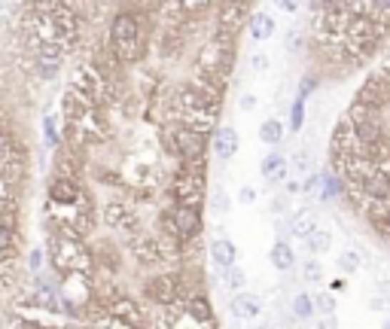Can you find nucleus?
<instances>
[{"mask_svg": "<svg viewBox=\"0 0 390 329\" xmlns=\"http://www.w3.org/2000/svg\"><path fill=\"white\" fill-rule=\"evenodd\" d=\"M141 296L150 308L165 311V308H174V305L186 302L192 296V290L180 268H165V271H153V275L144 278Z\"/></svg>", "mask_w": 390, "mask_h": 329, "instance_id": "8", "label": "nucleus"}, {"mask_svg": "<svg viewBox=\"0 0 390 329\" xmlns=\"http://www.w3.org/2000/svg\"><path fill=\"white\" fill-rule=\"evenodd\" d=\"M223 101H226V88H216L199 76H189L168 92L165 122H177V126H186L192 131H201L208 138H214V131L220 128Z\"/></svg>", "mask_w": 390, "mask_h": 329, "instance_id": "1", "label": "nucleus"}, {"mask_svg": "<svg viewBox=\"0 0 390 329\" xmlns=\"http://www.w3.org/2000/svg\"><path fill=\"white\" fill-rule=\"evenodd\" d=\"M40 128H43V146H46V150H59V146L64 143L61 128L55 126V116H52V113H46V116L40 119Z\"/></svg>", "mask_w": 390, "mask_h": 329, "instance_id": "28", "label": "nucleus"}, {"mask_svg": "<svg viewBox=\"0 0 390 329\" xmlns=\"http://www.w3.org/2000/svg\"><path fill=\"white\" fill-rule=\"evenodd\" d=\"M241 150V134L235 126H220L214 131V138H211V153L220 158V162H232V158L238 156Z\"/></svg>", "mask_w": 390, "mask_h": 329, "instance_id": "17", "label": "nucleus"}, {"mask_svg": "<svg viewBox=\"0 0 390 329\" xmlns=\"http://www.w3.org/2000/svg\"><path fill=\"white\" fill-rule=\"evenodd\" d=\"M320 229V223H317V213L311 208H299V211H293V217H290V232L299 238V241H305L308 235H314Z\"/></svg>", "mask_w": 390, "mask_h": 329, "instance_id": "24", "label": "nucleus"}, {"mask_svg": "<svg viewBox=\"0 0 390 329\" xmlns=\"http://www.w3.org/2000/svg\"><path fill=\"white\" fill-rule=\"evenodd\" d=\"M208 211L220 213V217H223L226 211H232V201H229V196H226L223 186H214V189L208 192Z\"/></svg>", "mask_w": 390, "mask_h": 329, "instance_id": "35", "label": "nucleus"}, {"mask_svg": "<svg viewBox=\"0 0 390 329\" xmlns=\"http://www.w3.org/2000/svg\"><path fill=\"white\" fill-rule=\"evenodd\" d=\"M284 138H286V126H284L281 119H274V116H271V119H266V122L259 126V141H262V143L278 146Z\"/></svg>", "mask_w": 390, "mask_h": 329, "instance_id": "27", "label": "nucleus"}, {"mask_svg": "<svg viewBox=\"0 0 390 329\" xmlns=\"http://www.w3.org/2000/svg\"><path fill=\"white\" fill-rule=\"evenodd\" d=\"M4 9H6V4H0V13H4Z\"/></svg>", "mask_w": 390, "mask_h": 329, "instance_id": "51", "label": "nucleus"}, {"mask_svg": "<svg viewBox=\"0 0 390 329\" xmlns=\"http://www.w3.org/2000/svg\"><path fill=\"white\" fill-rule=\"evenodd\" d=\"M256 329H274V326H256Z\"/></svg>", "mask_w": 390, "mask_h": 329, "instance_id": "50", "label": "nucleus"}, {"mask_svg": "<svg viewBox=\"0 0 390 329\" xmlns=\"http://www.w3.org/2000/svg\"><path fill=\"white\" fill-rule=\"evenodd\" d=\"M46 256L49 268L61 280L67 278H95L98 275V259L91 250V241L64 235V232H46Z\"/></svg>", "mask_w": 390, "mask_h": 329, "instance_id": "4", "label": "nucleus"}, {"mask_svg": "<svg viewBox=\"0 0 390 329\" xmlns=\"http://www.w3.org/2000/svg\"><path fill=\"white\" fill-rule=\"evenodd\" d=\"M284 46H286V52H293V55L305 52L308 49V31L305 28H290V31H286Z\"/></svg>", "mask_w": 390, "mask_h": 329, "instance_id": "33", "label": "nucleus"}, {"mask_svg": "<svg viewBox=\"0 0 390 329\" xmlns=\"http://www.w3.org/2000/svg\"><path fill=\"white\" fill-rule=\"evenodd\" d=\"M363 259H360V250H345L339 256V268L345 271V275H354V271H360Z\"/></svg>", "mask_w": 390, "mask_h": 329, "instance_id": "38", "label": "nucleus"}, {"mask_svg": "<svg viewBox=\"0 0 390 329\" xmlns=\"http://www.w3.org/2000/svg\"><path fill=\"white\" fill-rule=\"evenodd\" d=\"M107 311L116 317V320H122V323H129V326H134V329H146L150 326V311L144 308V302L141 299H134L131 293H122V296H116L110 305H107Z\"/></svg>", "mask_w": 390, "mask_h": 329, "instance_id": "16", "label": "nucleus"}, {"mask_svg": "<svg viewBox=\"0 0 390 329\" xmlns=\"http://www.w3.org/2000/svg\"><path fill=\"white\" fill-rule=\"evenodd\" d=\"M91 168L89 162V150L74 143H61L55 150L52 158V177H67V180H86V171Z\"/></svg>", "mask_w": 390, "mask_h": 329, "instance_id": "13", "label": "nucleus"}, {"mask_svg": "<svg viewBox=\"0 0 390 329\" xmlns=\"http://www.w3.org/2000/svg\"><path fill=\"white\" fill-rule=\"evenodd\" d=\"M299 186H302V196H317L320 192V174H308Z\"/></svg>", "mask_w": 390, "mask_h": 329, "instance_id": "42", "label": "nucleus"}, {"mask_svg": "<svg viewBox=\"0 0 390 329\" xmlns=\"http://www.w3.org/2000/svg\"><path fill=\"white\" fill-rule=\"evenodd\" d=\"M223 283L226 290L232 293V296H238V293H244V283H247V271L241 265H232L229 271H223Z\"/></svg>", "mask_w": 390, "mask_h": 329, "instance_id": "31", "label": "nucleus"}, {"mask_svg": "<svg viewBox=\"0 0 390 329\" xmlns=\"http://www.w3.org/2000/svg\"><path fill=\"white\" fill-rule=\"evenodd\" d=\"M269 55L266 52H254V55H250V71H254V74H266L269 71Z\"/></svg>", "mask_w": 390, "mask_h": 329, "instance_id": "41", "label": "nucleus"}, {"mask_svg": "<svg viewBox=\"0 0 390 329\" xmlns=\"http://www.w3.org/2000/svg\"><path fill=\"white\" fill-rule=\"evenodd\" d=\"M314 314H317L314 296H308V293H296V296H293V317H296V320H311Z\"/></svg>", "mask_w": 390, "mask_h": 329, "instance_id": "30", "label": "nucleus"}, {"mask_svg": "<svg viewBox=\"0 0 390 329\" xmlns=\"http://www.w3.org/2000/svg\"><path fill=\"white\" fill-rule=\"evenodd\" d=\"M6 329H55V326L52 323H43L37 314H16V317H9Z\"/></svg>", "mask_w": 390, "mask_h": 329, "instance_id": "32", "label": "nucleus"}, {"mask_svg": "<svg viewBox=\"0 0 390 329\" xmlns=\"http://www.w3.org/2000/svg\"><path fill=\"white\" fill-rule=\"evenodd\" d=\"M110 119L107 113L95 107L89 98L76 95L74 88L61 92V138L64 143L83 146V150H95V146L110 141Z\"/></svg>", "mask_w": 390, "mask_h": 329, "instance_id": "2", "label": "nucleus"}, {"mask_svg": "<svg viewBox=\"0 0 390 329\" xmlns=\"http://www.w3.org/2000/svg\"><path fill=\"white\" fill-rule=\"evenodd\" d=\"M345 180H341L339 174H332L329 168L326 171H320V192H317V198L320 201H339L341 196H345Z\"/></svg>", "mask_w": 390, "mask_h": 329, "instance_id": "26", "label": "nucleus"}, {"mask_svg": "<svg viewBox=\"0 0 390 329\" xmlns=\"http://www.w3.org/2000/svg\"><path fill=\"white\" fill-rule=\"evenodd\" d=\"M107 46L122 67L144 64L150 49V28H146L144 6H119L107 21Z\"/></svg>", "mask_w": 390, "mask_h": 329, "instance_id": "3", "label": "nucleus"}, {"mask_svg": "<svg viewBox=\"0 0 390 329\" xmlns=\"http://www.w3.org/2000/svg\"><path fill=\"white\" fill-rule=\"evenodd\" d=\"M208 259H211L214 268L229 271L232 265H238V244L232 238H214L208 244Z\"/></svg>", "mask_w": 390, "mask_h": 329, "instance_id": "18", "label": "nucleus"}, {"mask_svg": "<svg viewBox=\"0 0 390 329\" xmlns=\"http://www.w3.org/2000/svg\"><path fill=\"white\" fill-rule=\"evenodd\" d=\"M305 126V98L296 95L293 104H290V122H286V128H290L293 134H299Z\"/></svg>", "mask_w": 390, "mask_h": 329, "instance_id": "36", "label": "nucleus"}, {"mask_svg": "<svg viewBox=\"0 0 390 329\" xmlns=\"http://www.w3.org/2000/svg\"><path fill=\"white\" fill-rule=\"evenodd\" d=\"M183 308H186L192 320H199L201 326H211V329L220 326L216 323V311H214V302H211L208 293H195V296H189L183 302Z\"/></svg>", "mask_w": 390, "mask_h": 329, "instance_id": "19", "label": "nucleus"}, {"mask_svg": "<svg viewBox=\"0 0 390 329\" xmlns=\"http://www.w3.org/2000/svg\"><path fill=\"white\" fill-rule=\"evenodd\" d=\"M317 83H320V76H317V74H305V76L299 79V92H296V95L308 101V98H311V92L317 88Z\"/></svg>", "mask_w": 390, "mask_h": 329, "instance_id": "39", "label": "nucleus"}, {"mask_svg": "<svg viewBox=\"0 0 390 329\" xmlns=\"http://www.w3.org/2000/svg\"><path fill=\"white\" fill-rule=\"evenodd\" d=\"M229 314L235 320H256L262 314V299L256 293H238V296L229 299Z\"/></svg>", "mask_w": 390, "mask_h": 329, "instance_id": "20", "label": "nucleus"}, {"mask_svg": "<svg viewBox=\"0 0 390 329\" xmlns=\"http://www.w3.org/2000/svg\"><path fill=\"white\" fill-rule=\"evenodd\" d=\"M381 329H390V317H384V323H381Z\"/></svg>", "mask_w": 390, "mask_h": 329, "instance_id": "49", "label": "nucleus"}, {"mask_svg": "<svg viewBox=\"0 0 390 329\" xmlns=\"http://www.w3.org/2000/svg\"><path fill=\"white\" fill-rule=\"evenodd\" d=\"M0 256L9 259V263H19L21 256V229L0 223Z\"/></svg>", "mask_w": 390, "mask_h": 329, "instance_id": "25", "label": "nucleus"}, {"mask_svg": "<svg viewBox=\"0 0 390 329\" xmlns=\"http://www.w3.org/2000/svg\"><path fill=\"white\" fill-rule=\"evenodd\" d=\"M162 146L168 156L177 158V165L208 162V134L177 126V122H162Z\"/></svg>", "mask_w": 390, "mask_h": 329, "instance_id": "11", "label": "nucleus"}, {"mask_svg": "<svg viewBox=\"0 0 390 329\" xmlns=\"http://www.w3.org/2000/svg\"><path fill=\"white\" fill-rule=\"evenodd\" d=\"M259 174H262V180H269V183L278 186L281 180L286 177V156H284L281 150H271V153L259 162Z\"/></svg>", "mask_w": 390, "mask_h": 329, "instance_id": "22", "label": "nucleus"}, {"mask_svg": "<svg viewBox=\"0 0 390 329\" xmlns=\"http://www.w3.org/2000/svg\"><path fill=\"white\" fill-rule=\"evenodd\" d=\"M274 16L266 13V9H254L247 19V34H250V40H271V34H274Z\"/></svg>", "mask_w": 390, "mask_h": 329, "instance_id": "21", "label": "nucleus"}, {"mask_svg": "<svg viewBox=\"0 0 390 329\" xmlns=\"http://www.w3.org/2000/svg\"><path fill=\"white\" fill-rule=\"evenodd\" d=\"M269 263L274 271H293L296 265V250H293V244L290 241H284V238H278V241L271 244V250H269Z\"/></svg>", "mask_w": 390, "mask_h": 329, "instance_id": "23", "label": "nucleus"}, {"mask_svg": "<svg viewBox=\"0 0 390 329\" xmlns=\"http://www.w3.org/2000/svg\"><path fill=\"white\" fill-rule=\"evenodd\" d=\"M156 232L168 238V241L186 247L201 238L204 213H201V208H186V204H165V208H159V213H156Z\"/></svg>", "mask_w": 390, "mask_h": 329, "instance_id": "7", "label": "nucleus"}, {"mask_svg": "<svg viewBox=\"0 0 390 329\" xmlns=\"http://www.w3.org/2000/svg\"><path fill=\"white\" fill-rule=\"evenodd\" d=\"M302 280L305 283H320V280H324V265H320V259H314V256L305 259V263H302Z\"/></svg>", "mask_w": 390, "mask_h": 329, "instance_id": "37", "label": "nucleus"}, {"mask_svg": "<svg viewBox=\"0 0 390 329\" xmlns=\"http://www.w3.org/2000/svg\"><path fill=\"white\" fill-rule=\"evenodd\" d=\"M341 290H345V280H341V278L332 280V293H341Z\"/></svg>", "mask_w": 390, "mask_h": 329, "instance_id": "48", "label": "nucleus"}, {"mask_svg": "<svg viewBox=\"0 0 390 329\" xmlns=\"http://www.w3.org/2000/svg\"><path fill=\"white\" fill-rule=\"evenodd\" d=\"M98 220L101 229L113 232L122 241H129L137 232H144V213L131 201V196H110L98 204Z\"/></svg>", "mask_w": 390, "mask_h": 329, "instance_id": "10", "label": "nucleus"}, {"mask_svg": "<svg viewBox=\"0 0 390 329\" xmlns=\"http://www.w3.org/2000/svg\"><path fill=\"white\" fill-rule=\"evenodd\" d=\"M354 104H360L372 113H387L390 110V59H384L375 71L363 79V86L354 95Z\"/></svg>", "mask_w": 390, "mask_h": 329, "instance_id": "12", "label": "nucleus"}, {"mask_svg": "<svg viewBox=\"0 0 390 329\" xmlns=\"http://www.w3.org/2000/svg\"><path fill=\"white\" fill-rule=\"evenodd\" d=\"M369 9V4H366ZM384 43L375 31V21L369 19V13H357V16H348L345 21V31H341V67H360L366 61L375 59V52L381 49Z\"/></svg>", "mask_w": 390, "mask_h": 329, "instance_id": "6", "label": "nucleus"}, {"mask_svg": "<svg viewBox=\"0 0 390 329\" xmlns=\"http://www.w3.org/2000/svg\"><path fill=\"white\" fill-rule=\"evenodd\" d=\"M314 308L320 314H329L332 317V311H336V299H332L329 293H320V296H314Z\"/></svg>", "mask_w": 390, "mask_h": 329, "instance_id": "40", "label": "nucleus"}, {"mask_svg": "<svg viewBox=\"0 0 390 329\" xmlns=\"http://www.w3.org/2000/svg\"><path fill=\"white\" fill-rule=\"evenodd\" d=\"M256 107V95H244L241 98V110H254Z\"/></svg>", "mask_w": 390, "mask_h": 329, "instance_id": "47", "label": "nucleus"}, {"mask_svg": "<svg viewBox=\"0 0 390 329\" xmlns=\"http://www.w3.org/2000/svg\"><path fill=\"white\" fill-rule=\"evenodd\" d=\"M302 244H305V250L311 253V256H320V253H326L329 247H332V232H329V229H324V226H320V229H317L314 235H308Z\"/></svg>", "mask_w": 390, "mask_h": 329, "instance_id": "29", "label": "nucleus"}, {"mask_svg": "<svg viewBox=\"0 0 390 329\" xmlns=\"http://www.w3.org/2000/svg\"><path fill=\"white\" fill-rule=\"evenodd\" d=\"M286 208H290V204H286V196H274L271 198V213H286Z\"/></svg>", "mask_w": 390, "mask_h": 329, "instance_id": "45", "label": "nucleus"}, {"mask_svg": "<svg viewBox=\"0 0 390 329\" xmlns=\"http://www.w3.org/2000/svg\"><path fill=\"white\" fill-rule=\"evenodd\" d=\"M296 171H308V168H311V153H308V150H299V153H296Z\"/></svg>", "mask_w": 390, "mask_h": 329, "instance_id": "44", "label": "nucleus"}, {"mask_svg": "<svg viewBox=\"0 0 390 329\" xmlns=\"http://www.w3.org/2000/svg\"><path fill=\"white\" fill-rule=\"evenodd\" d=\"M317 329H326V323H320V326H317Z\"/></svg>", "mask_w": 390, "mask_h": 329, "instance_id": "52", "label": "nucleus"}, {"mask_svg": "<svg viewBox=\"0 0 390 329\" xmlns=\"http://www.w3.org/2000/svg\"><path fill=\"white\" fill-rule=\"evenodd\" d=\"M256 196H259L256 186H241V189H238V201H241V204H254Z\"/></svg>", "mask_w": 390, "mask_h": 329, "instance_id": "43", "label": "nucleus"}, {"mask_svg": "<svg viewBox=\"0 0 390 329\" xmlns=\"http://www.w3.org/2000/svg\"><path fill=\"white\" fill-rule=\"evenodd\" d=\"M43 271H49L46 247H31V250H28V275H43Z\"/></svg>", "mask_w": 390, "mask_h": 329, "instance_id": "34", "label": "nucleus"}, {"mask_svg": "<svg viewBox=\"0 0 390 329\" xmlns=\"http://www.w3.org/2000/svg\"><path fill=\"white\" fill-rule=\"evenodd\" d=\"M208 162L177 165L168 180V204H186V208H204L208 201Z\"/></svg>", "mask_w": 390, "mask_h": 329, "instance_id": "9", "label": "nucleus"}, {"mask_svg": "<svg viewBox=\"0 0 390 329\" xmlns=\"http://www.w3.org/2000/svg\"><path fill=\"white\" fill-rule=\"evenodd\" d=\"M254 13V6L247 4H220L214 9V19H211V31L214 34H223V37H235L247 28V19Z\"/></svg>", "mask_w": 390, "mask_h": 329, "instance_id": "14", "label": "nucleus"}, {"mask_svg": "<svg viewBox=\"0 0 390 329\" xmlns=\"http://www.w3.org/2000/svg\"><path fill=\"white\" fill-rule=\"evenodd\" d=\"M235 55H238V40L211 31L208 37L199 43V49H195V59H192L195 74L192 76H199L216 88H226L235 74Z\"/></svg>", "mask_w": 390, "mask_h": 329, "instance_id": "5", "label": "nucleus"}, {"mask_svg": "<svg viewBox=\"0 0 390 329\" xmlns=\"http://www.w3.org/2000/svg\"><path fill=\"white\" fill-rule=\"evenodd\" d=\"M278 6L284 9V13H299V9H302V4H293V0H281Z\"/></svg>", "mask_w": 390, "mask_h": 329, "instance_id": "46", "label": "nucleus"}, {"mask_svg": "<svg viewBox=\"0 0 390 329\" xmlns=\"http://www.w3.org/2000/svg\"><path fill=\"white\" fill-rule=\"evenodd\" d=\"M86 180H67V177H49L46 183V204L49 208H71V204L83 201L89 196Z\"/></svg>", "mask_w": 390, "mask_h": 329, "instance_id": "15", "label": "nucleus"}]
</instances>
